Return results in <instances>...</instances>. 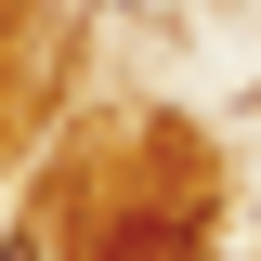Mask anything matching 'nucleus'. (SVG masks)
Wrapping results in <instances>:
<instances>
[{
  "instance_id": "f257e3e1",
  "label": "nucleus",
  "mask_w": 261,
  "mask_h": 261,
  "mask_svg": "<svg viewBox=\"0 0 261 261\" xmlns=\"http://www.w3.org/2000/svg\"><path fill=\"white\" fill-rule=\"evenodd\" d=\"M0 261H53V248H39V235H0Z\"/></svg>"
}]
</instances>
